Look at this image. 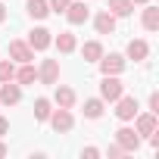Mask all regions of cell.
<instances>
[{
    "mask_svg": "<svg viewBox=\"0 0 159 159\" xmlns=\"http://www.w3.org/2000/svg\"><path fill=\"white\" fill-rule=\"evenodd\" d=\"M100 94H103V100H119L122 94H125V88H122V81L119 78H103V84H100Z\"/></svg>",
    "mask_w": 159,
    "mask_h": 159,
    "instance_id": "obj_1",
    "label": "cell"
},
{
    "mask_svg": "<svg viewBox=\"0 0 159 159\" xmlns=\"http://www.w3.org/2000/svg\"><path fill=\"white\" fill-rule=\"evenodd\" d=\"M100 69H103V75H119V72L125 69V59H122L119 53H109V56H100Z\"/></svg>",
    "mask_w": 159,
    "mask_h": 159,
    "instance_id": "obj_2",
    "label": "cell"
},
{
    "mask_svg": "<svg viewBox=\"0 0 159 159\" xmlns=\"http://www.w3.org/2000/svg\"><path fill=\"white\" fill-rule=\"evenodd\" d=\"M50 41H53V38H50L47 28H34V31L28 34V47H31V50H47Z\"/></svg>",
    "mask_w": 159,
    "mask_h": 159,
    "instance_id": "obj_3",
    "label": "cell"
},
{
    "mask_svg": "<svg viewBox=\"0 0 159 159\" xmlns=\"http://www.w3.org/2000/svg\"><path fill=\"white\" fill-rule=\"evenodd\" d=\"M116 116H119L122 122L134 119V116H137V100H134V97H119V109H116Z\"/></svg>",
    "mask_w": 159,
    "mask_h": 159,
    "instance_id": "obj_4",
    "label": "cell"
},
{
    "mask_svg": "<svg viewBox=\"0 0 159 159\" xmlns=\"http://www.w3.org/2000/svg\"><path fill=\"white\" fill-rule=\"evenodd\" d=\"M116 140H119V147H122L125 153L137 150V134H134V128H119V131H116Z\"/></svg>",
    "mask_w": 159,
    "mask_h": 159,
    "instance_id": "obj_5",
    "label": "cell"
},
{
    "mask_svg": "<svg viewBox=\"0 0 159 159\" xmlns=\"http://www.w3.org/2000/svg\"><path fill=\"white\" fill-rule=\"evenodd\" d=\"M88 16H91V13H88V7H84V3H69V7H66V19H69L72 25L88 22Z\"/></svg>",
    "mask_w": 159,
    "mask_h": 159,
    "instance_id": "obj_6",
    "label": "cell"
},
{
    "mask_svg": "<svg viewBox=\"0 0 159 159\" xmlns=\"http://www.w3.org/2000/svg\"><path fill=\"white\" fill-rule=\"evenodd\" d=\"M47 119H50L53 131H72V112H69V109L59 106V112H56V116H47Z\"/></svg>",
    "mask_w": 159,
    "mask_h": 159,
    "instance_id": "obj_7",
    "label": "cell"
},
{
    "mask_svg": "<svg viewBox=\"0 0 159 159\" xmlns=\"http://www.w3.org/2000/svg\"><path fill=\"white\" fill-rule=\"evenodd\" d=\"M22 100V91H19V84H13V81H3V88H0V103H19Z\"/></svg>",
    "mask_w": 159,
    "mask_h": 159,
    "instance_id": "obj_8",
    "label": "cell"
},
{
    "mask_svg": "<svg viewBox=\"0 0 159 159\" xmlns=\"http://www.w3.org/2000/svg\"><path fill=\"white\" fill-rule=\"evenodd\" d=\"M10 56H13V59H19V62H31V59H34L31 47H28V44H22V41H13V44H10Z\"/></svg>",
    "mask_w": 159,
    "mask_h": 159,
    "instance_id": "obj_9",
    "label": "cell"
},
{
    "mask_svg": "<svg viewBox=\"0 0 159 159\" xmlns=\"http://www.w3.org/2000/svg\"><path fill=\"white\" fill-rule=\"evenodd\" d=\"M56 78H59V62L56 59H47L41 66V81L44 84H56Z\"/></svg>",
    "mask_w": 159,
    "mask_h": 159,
    "instance_id": "obj_10",
    "label": "cell"
},
{
    "mask_svg": "<svg viewBox=\"0 0 159 159\" xmlns=\"http://www.w3.org/2000/svg\"><path fill=\"white\" fill-rule=\"evenodd\" d=\"M94 25H97V31H100V34H112V31H116V16L106 10V13H100V16L94 19Z\"/></svg>",
    "mask_w": 159,
    "mask_h": 159,
    "instance_id": "obj_11",
    "label": "cell"
},
{
    "mask_svg": "<svg viewBox=\"0 0 159 159\" xmlns=\"http://www.w3.org/2000/svg\"><path fill=\"white\" fill-rule=\"evenodd\" d=\"M50 13V3H47V0H28V16L31 19H44Z\"/></svg>",
    "mask_w": 159,
    "mask_h": 159,
    "instance_id": "obj_12",
    "label": "cell"
},
{
    "mask_svg": "<svg viewBox=\"0 0 159 159\" xmlns=\"http://www.w3.org/2000/svg\"><path fill=\"white\" fill-rule=\"evenodd\" d=\"M147 53H150L147 41H131V44H128V56H131V59L140 62V59H147Z\"/></svg>",
    "mask_w": 159,
    "mask_h": 159,
    "instance_id": "obj_13",
    "label": "cell"
},
{
    "mask_svg": "<svg viewBox=\"0 0 159 159\" xmlns=\"http://www.w3.org/2000/svg\"><path fill=\"white\" fill-rule=\"evenodd\" d=\"M56 103H59L62 109H72V106H75V91H72V88H56Z\"/></svg>",
    "mask_w": 159,
    "mask_h": 159,
    "instance_id": "obj_14",
    "label": "cell"
},
{
    "mask_svg": "<svg viewBox=\"0 0 159 159\" xmlns=\"http://www.w3.org/2000/svg\"><path fill=\"white\" fill-rule=\"evenodd\" d=\"M143 28H147V31H156V28H159V10H156V7H147V10H143Z\"/></svg>",
    "mask_w": 159,
    "mask_h": 159,
    "instance_id": "obj_15",
    "label": "cell"
},
{
    "mask_svg": "<svg viewBox=\"0 0 159 159\" xmlns=\"http://www.w3.org/2000/svg\"><path fill=\"white\" fill-rule=\"evenodd\" d=\"M81 53H84V59H91V62H97V59L103 56V47H100L97 41H88V44L81 47Z\"/></svg>",
    "mask_w": 159,
    "mask_h": 159,
    "instance_id": "obj_16",
    "label": "cell"
},
{
    "mask_svg": "<svg viewBox=\"0 0 159 159\" xmlns=\"http://www.w3.org/2000/svg\"><path fill=\"white\" fill-rule=\"evenodd\" d=\"M137 131H140V134H153V131H156V112L140 116V119H137Z\"/></svg>",
    "mask_w": 159,
    "mask_h": 159,
    "instance_id": "obj_17",
    "label": "cell"
},
{
    "mask_svg": "<svg viewBox=\"0 0 159 159\" xmlns=\"http://www.w3.org/2000/svg\"><path fill=\"white\" fill-rule=\"evenodd\" d=\"M16 78V66L10 62V59H0V84L3 81H13Z\"/></svg>",
    "mask_w": 159,
    "mask_h": 159,
    "instance_id": "obj_18",
    "label": "cell"
},
{
    "mask_svg": "<svg viewBox=\"0 0 159 159\" xmlns=\"http://www.w3.org/2000/svg\"><path fill=\"white\" fill-rule=\"evenodd\" d=\"M56 47H59L62 53H72V50H75V34H69V31H62V34L56 38Z\"/></svg>",
    "mask_w": 159,
    "mask_h": 159,
    "instance_id": "obj_19",
    "label": "cell"
},
{
    "mask_svg": "<svg viewBox=\"0 0 159 159\" xmlns=\"http://www.w3.org/2000/svg\"><path fill=\"white\" fill-rule=\"evenodd\" d=\"M84 116L88 119H100L103 116V100H88L84 103Z\"/></svg>",
    "mask_w": 159,
    "mask_h": 159,
    "instance_id": "obj_20",
    "label": "cell"
},
{
    "mask_svg": "<svg viewBox=\"0 0 159 159\" xmlns=\"http://www.w3.org/2000/svg\"><path fill=\"white\" fill-rule=\"evenodd\" d=\"M47 116H50V100H34V119L38 122H47Z\"/></svg>",
    "mask_w": 159,
    "mask_h": 159,
    "instance_id": "obj_21",
    "label": "cell"
},
{
    "mask_svg": "<svg viewBox=\"0 0 159 159\" xmlns=\"http://www.w3.org/2000/svg\"><path fill=\"white\" fill-rule=\"evenodd\" d=\"M109 10H112V16H128L131 13V0H109Z\"/></svg>",
    "mask_w": 159,
    "mask_h": 159,
    "instance_id": "obj_22",
    "label": "cell"
},
{
    "mask_svg": "<svg viewBox=\"0 0 159 159\" xmlns=\"http://www.w3.org/2000/svg\"><path fill=\"white\" fill-rule=\"evenodd\" d=\"M16 78H19V84H31L34 78H38V72H34L28 62H22V69H19V75H16Z\"/></svg>",
    "mask_w": 159,
    "mask_h": 159,
    "instance_id": "obj_23",
    "label": "cell"
},
{
    "mask_svg": "<svg viewBox=\"0 0 159 159\" xmlns=\"http://www.w3.org/2000/svg\"><path fill=\"white\" fill-rule=\"evenodd\" d=\"M47 3H50V10H53V13H66V7L72 3V0H47Z\"/></svg>",
    "mask_w": 159,
    "mask_h": 159,
    "instance_id": "obj_24",
    "label": "cell"
},
{
    "mask_svg": "<svg viewBox=\"0 0 159 159\" xmlns=\"http://www.w3.org/2000/svg\"><path fill=\"white\" fill-rule=\"evenodd\" d=\"M150 112H159V94H150Z\"/></svg>",
    "mask_w": 159,
    "mask_h": 159,
    "instance_id": "obj_25",
    "label": "cell"
},
{
    "mask_svg": "<svg viewBox=\"0 0 159 159\" xmlns=\"http://www.w3.org/2000/svg\"><path fill=\"white\" fill-rule=\"evenodd\" d=\"M7 131H10V122H7V119H0V137H3Z\"/></svg>",
    "mask_w": 159,
    "mask_h": 159,
    "instance_id": "obj_26",
    "label": "cell"
},
{
    "mask_svg": "<svg viewBox=\"0 0 159 159\" xmlns=\"http://www.w3.org/2000/svg\"><path fill=\"white\" fill-rule=\"evenodd\" d=\"M3 19H7V7H3V3H0V22H3Z\"/></svg>",
    "mask_w": 159,
    "mask_h": 159,
    "instance_id": "obj_27",
    "label": "cell"
},
{
    "mask_svg": "<svg viewBox=\"0 0 159 159\" xmlns=\"http://www.w3.org/2000/svg\"><path fill=\"white\" fill-rule=\"evenodd\" d=\"M0 156H7V147H3V143H0Z\"/></svg>",
    "mask_w": 159,
    "mask_h": 159,
    "instance_id": "obj_28",
    "label": "cell"
},
{
    "mask_svg": "<svg viewBox=\"0 0 159 159\" xmlns=\"http://www.w3.org/2000/svg\"><path fill=\"white\" fill-rule=\"evenodd\" d=\"M134 3H147V0H134Z\"/></svg>",
    "mask_w": 159,
    "mask_h": 159,
    "instance_id": "obj_29",
    "label": "cell"
}]
</instances>
